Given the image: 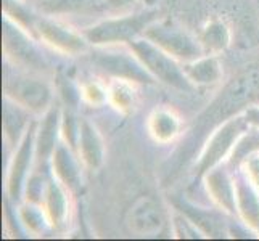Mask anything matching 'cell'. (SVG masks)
Returning a JSON list of instances; mask_svg holds the SVG:
<instances>
[{
    "label": "cell",
    "mask_w": 259,
    "mask_h": 241,
    "mask_svg": "<svg viewBox=\"0 0 259 241\" xmlns=\"http://www.w3.org/2000/svg\"><path fill=\"white\" fill-rule=\"evenodd\" d=\"M158 12L147 10L126 16L108 18L89 26L82 31L89 43L97 47H110L116 43H129L139 35H144L148 26L156 21Z\"/></svg>",
    "instance_id": "cell-1"
},
{
    "label": "cell",
    "mask_w": 259,
    "mask_h": 241,
    "mask_svg": "<svg viewBox=\"0 0 259 241\" xmlns=\"http://www.w3.org/2000/svg\"><path fill=\"white\" fill-rule=\"evenodd\" d=\"M132 53L136 55L140 63L144 65L148 73L169 87H174L182 92H193L195 85L185 76L184 68L177 65V60L169 53L161 50L147 37H137L129 42Z\"/></svg>",
    "instance_id": "cell-2"
},
{
    "label": "cell",
    "mask_w": 259,
    "mask_h": 241,
    "mask_svg": "<svg viewBox=\"0 0 259 241\" xmlns=\"http://www.w3.org/2000/svg\"><path fill=\"white\" fill-rule=\"evenodd\" d=\"M257 87H259V68L251 66L245 73L240 74L237 79H234V82L227 85L226 90L221 93V97L206 111V116H203L201 119L206 121V124L211 127L214 124L224 121L226 118H232V114L254 97Z\"/></svg>",
    "instance_id": "cell-3"
},
{
    "label": "cell",
    "mask_w": 259,
    "mask_h": 241,
    "mask_svg": "<svg viewBox=\"0 0 259 241\" xmlns=\"http://www.w3.org/2000/svg\"><path fill=\"white\" fill-rule=\"evenodd\" d=\"M144 37L184 63L204 57L200 40L169 21H153L145 29Z\"/></svg>",
    "instance_id": "cell-4"
},
{
    "label": "cell",
    "mask_w": 259,
    "mask_h": 241,
    "mask_svg": "<svg viewBox=\"0 0 259 241\" xmlns=\"http://www.w3.org/2000/svg\"><path fill=\"white\" fill-rule=\"evenodd\" d=\"M248 121L245 116H234V118L226 119L224 124L211 133L206 145L203 147V151L200 155L198 163H196V171L198 174H204L211 171L212 167H216L221 159H224L229 151L237 143L240 137H243L246 132Z\"/></svg>",
    "instance_id": "cell-5"
},
{
    "label": "cell",
    "mask_w": 259,
    "mask_h": 241,
    "mask_svg": "<svg viewBox=\"0 0 259 241\" xmlns=\"http://www.w3.org/2000/svg\"><path fill=\"white\" fill-rule=\"evenodd\" d=\"M5 97L32 113H44L52 103V88L42 79L16 76L5 82Z\"/></svg>",
    "instance_id": "cell-6"
},
{
    "label": "cell",
    "mask_w": 259,
    "mask_h": 241,
    "mask_svg": "<svg viewBox=\"0 0 259 241\" xmlns=\"http://www.w3.org/2000/svg\"><path fill=\"white\" fill-rule=\"evenodd\" d=\"M4 50L7 57L15 60V63H20L26 68L42 71L47 68V61L40 55L37 47L34 45V42L29 39L26 29L21 26H18L10 18L5 16L4 23Z\"/></svg>",
    "instance_id": "cell-7"
},
{
    "label": "cell",
    "mask_w": 259,
    "mask_h": 241,
    "mask_svg": "<svg viewBox=\"0 0 259 241\" xmlns=\"http://www.w3.org/2000/svg\"><path fill=\"white\" fill-rule=\"evenodd\" d=\"M35 34L49 47L63 55H81L87 50L89 42L82 32H76L69 26L52 20V18H37Z\"/></svg>",
    "instance_id": "cell-8"
},
{
    "label": "cell",
    "mask_w": 259,
    "mask_h": 241,
    "mask_svg": "<svg viewBox=\"0 0 259 241\" xmlns=\"http://www.w3.org/2000/svg\"><path fill=\"white\" fill-rule=\"evenodd\" d=\"M126 225L137 236H155L164 228L163 211L153 198L142 196L127 211Z\"/></svg>",
    "instance_id": "cell-9"
},
{
    "label": "cell",
    "mask_w": 259,
    "mask_h": 241,
    "mask_svg": "<svg viewBox=\"0 0 259 241\" xmlns=\"http://www.w3.org/2000/svg\"><path fill=\"white\" fill-rule=\"evenodd\" d=\"M95 63L100 66L105 73L111 74L113 77L126 79V80H131V82L151 84L155 79L134 53L132 55H127V53H116V52L97 53Z\"/></svg>",
    "instance_id": "cell-10"
},
{
    "label": "cell",
    "mask_w": 259,
    "mask_h": 241,
    "mask_svg": "<svg viewBox=\"0 0 259 241\" xmlns=\"http://www.w3.org/2000/svg\"><path fill=\"white\" fill-rule=\"evenodd\" d=\"M76 145L79 151V158L82 159V163L87 167L97 169L102 166L105 148H103L100 133H98L94 124H91L85 119L79 121V135H77Z\"/></svg>",
    "instance_id": "cell-11"
},
{
    "label": "cell",
    "mask_w": 259,
    "mask_h": 241,
    "mask_svg": "<svg viewBox=\"0 0 259 241\" xmlns=\"http://www.w3.org/2000/svg\"><path fill=\"white\" fill-rule=\"evenodd\" d=\"M34 127L31 126L29 130H26L24 137L21 140L20 147H18L16 155L12 161L10 166V172H8V193H10L12 198H16L20 195L21 185L26 178V172H28L29 164H31V155H32V148H34Z\"/></svg>",
    "instance_id": "cell-12"
},
{
    "label": "cell",
    "mask_w": 259,
    "mask_h": 241,
    "mask_svg": "<svg viewBox=\"0 0 259 241\" xmlns=\"http://www.w3.org/2000/svg\"><path fill=\"white\" fill-rule=\"evenodd\" d=\"M206 188L212 198V201L222 208L226 212L237 211V198H235V182L230 180V177L221 171V169H211L206 172Z\"/></svg>",
    "instance_id": "cell-13"
},
{
    "label": "cell",
    "mask_w": 259,
    "mask_h": 241,
    "mask_svg": "<svg viewBox=\"0 0 259 241\" xmlns=\"http://www.w3.org/2000/svg\"><path fill=\"white\" fill-rule=\"evenodd\" d=\"M148 133L158 143H167L172 141L182 129L181 118L169 108H156L150 114L148 122Z\"/></svg>",
    "instance_id": "cell-14"
},
{
    "label": "cell",
    "mask_w": 259,
    "mask_h": 241,
    "mask_svg": "<svg viewBox=\"0 0 259 241\" xmlns=\"http://www.w3.org/2000/svg\"><path fill=\"white\" fill-rule=\"evenodd\" d=\"M184 73L190 82L196 85H212L222 77V66L216 55H204L198 60L185 63Z\"/></svg>",
    "instance_id": "cell-15"
},
{
    "label": "cell",
    "mask_w": 259,
    "mask_h": 241,
    "mask_svg": "<svg viewBox=\"0 0 259 241\" xmlns=\"http://www.w3.org/2000/svg\"><path fill=\"white\" fill-rule=\"evenodd\" d=\"M53 172L69 190L74 191L81 186V172H79L77 161L65 143L57 145L53 151Z\"/></svg>",
    "instance_id": "cell-16"
},
{
    "label": "cell",
    "mask_w": 259,
    "mask_h": 241,
    "mask_svg": "<svg viewBox=\"0 0 259 241\" xmlns=\"http://www.w3.org/2000/svg\"><path fill=\"white\" fill-rule=\"evenodd\" d=\"M249 180H235L237 212L251 228H259V196Z\"/></svg>",
    "instance_id": "cell-17"
},
{
    "label": "cell",
    "mask_w": 259,
    "mask_h": 241,
    "mask_svg": "<svg viewBox=\"0 0 259 241\" xmlns=\"http://www.w3.org/2000/svg\"><path fill=\"white\" fill-rule=\"evenodd\" d=\"M198 40L206 55H218L230 45V31L222 20L212 18L203 26Z\"/></svg>",
    "instance_id": "cell-18"
},
{
    "label": "cell",
    "mask_w": 259,
    "mask_h": 241,
    "mask_svg": "<svg viewBox=\"0 0 259 241\" xmlns=\"http://www.w3.org/2000/svg\"><path fill=\"white\" fill-rule=\"evenodd\" d=\"M44 201H46V212L50 224L55 227L63 225L68 214V200L61 185L55 180H50L44 190Z\"/></svg>",
    "instance_id": "cell-19"
},
{
    "label": "cell",
    "mask_w": 259,
    "mask_h": 241,
    "mask_svg": "<svg viewBox=\"0 0 259 241\" xmlns=\"http://www.w3.org/2000/svg\"><path fill=\"white\" fill-rule=\"evenodd\" d=\"M108 102L116 110L127 114L137 108V92L131 80L114 77L108 85Z\"/></svg>",
    "instance_id": "cell-20"
},
{
    "label": "cell",
    "mask_w": 259,
    "mask_h": 241,
    "mask_svg": "<svg viewBox=\"0 0 259 241\" xmlns=\"http://www.w3.org/2000/svg\"><path fill=\"white\" fill-rule=\"evenodd\" d=\"M24 111L28 110H24L23 106L12 102L10 98H7L4 108V129H5V137L12 145L16 143L26 127Z\"/></svg>",
    "instance_id": "cell-21"
},
{
    "label": "cell",
    "mask_w": 259,
    "mask_h": 241,
    "mask_svg": "<svg viewBox=\"0 0 259 241\" xmlns=\"http://www.w3.org/2000/svg\"><path fill=\"white\" fill-rule=\"evenodd\" d=\"M57 129H58V113L55 110H52L46 116V119H44L42 127L37 133V141H35L37 156L40 159H46L47 156L53 155V151H55Z\"/></svg>",
    "instance_id": "cell-22"
},
{
    "label": "cell",
    "mask_w": 259,
    "mask_h": 241,
    "mask_svg": "<svg viewBox=\"0 0 259 241\" xmlns=\"http://www.w3.org/2000/svg\"><path fill=\"white\" fill-rule=\"evenodd\" d=\"M4 12L7 18H10L23 29L31 32L35 31V23H37L39 16H35L20 0H4Z\"/></svg>",
    "instance_id": "cell-23"
},
{
    "label": "cell",
    "mask_w": 259,
    "mask_h": 241,
    "mask_svg": "<svg viewBox=\"0 0 259 241\" xmlns=\"http://www.w3.org/2000/svg\"><path fill=\"white\" fill-rule=\"evenodd\" d=\"M98 0H47L44 8L49 13H74L94 7Z\"/></svg>",
    "instance_id": "cell-24"
},
{
    "label": "cell",
    "mask_w": 259,
    "mask_h": 241,
    "mask_svg": "<svg viewBox=\"0 0 259 241\" xmlns=\"http://www.w3.org/2000/svg\"><path fill=\"white\" fill-rule=\"evenodd\" d=\"M79 97L92 106H102L108 102V87H103L98 82H85L79 88Z\"/></svg>",
    "instance_id": "cell-25"
},
{
    "label": "cell",
    "mask_w": 259,
    "mask_h": 241,
    "mask_svg": "<svg viewBox=\"0 0 259 241\" xmlns=\"http://www.w3.org/2000/svg\"><path fill=\"white\" fill-rule=\"evenodd\" d=\"M245 169H246L248 180L259 188V153L257 151H254V153L245 158Z\"/></svg>",
    "instance_id": "cell-26"
},
{
    "label": "cell",
    "mask_w": 259,
    "mask_h": 241,
    "mask_svg": "<svg viewBox=\"0 0 259 241\" xmlns=\"http://www.w3.org/2000/svg\"><path fill=\"white\" fill-rule=\"evenodd\" d=\"M246 140H248V145H256V143H259V137L256 138V137H253V135H246ZM237 148L234 150V159L237 158V159H245L246 156H249L251 155V151H246L242 145H235Z\"/></svg>",
    "instance_id": "cell-27"
},
{
    "label": "cell",
    "mask_w": 259,
    "mask_h": 241,
    "mask_svg": "<svg viewBox=\"0 0 259 241\" xmlns=\"http://www.w3.org/2000/svg\"><path fill=\"white\" fill-rule=\"evenodd\" d=\"M139 0H105V5L113 8V10H126L132 5H136Z\"/></svg>",
    "instance_id": "cell-28"
},
{
    "label": "cell",
    "mask_w": 259,
    "mask_h": 241,
    "mask_svg": "<svg viewBox=\"0 0 259 241\" xmlns=\"http://www.w3.org/2000/svg\"><path fill=\"white\" fill-rule=\"evenodd\" d=\"M245 118H246L248 124H251V126L259 129V106H251V108H248L245 113Z\"/></svg>",
    "instance_id": "cell-29"
}]
</instances>
